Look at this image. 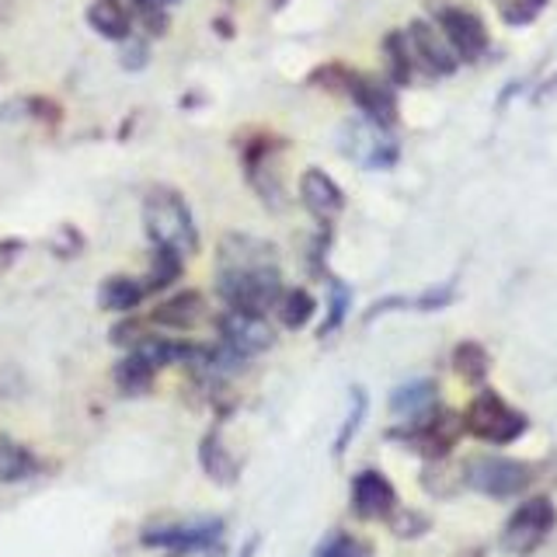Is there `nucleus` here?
<instances>
[{"label":"nucleus","instance_id":"f257e3e1","mask_svg":"<svg viewBox=\"0 0 557 557\" xmlns=\"http://www.w3.org/2000/svg\"><path fill=\"white\" fill-rule=\"evenodd\" d=\"M144 226L147 237L153 240V248H164L174 255H196L199 251V231L191 220V209L178 188L157 185L147 191L144 199Z\"/></svg>","mask_w":557,"mask_h":557},{"label":"nucleus","instance_id":"f03ea898","mask_svg":"<svg viewBox=\"0 0 557 557\" xmlns=\"http://www.w3.org/2000/svg\"><path fill=\"white\" fill-rule=\"evenodd\" d=\"M283 275L275 265H248V269H216V293L231 310L269 313L283 296Z\"/></svg>","mask_w":557,"mask_h":557},{"label":"nucleus","instance_id":"7ed1b4c3","mask_svg":"<svg viewBox=\"0 0 557 557\" xmlns=\"http://www.w3.org/2000/svg\"><path fill=\"white\" fill-rule=\"evenodd\" d=\"M460 422H463V432H470L474 440L492 443V446H509V443L522 440L530 429L527 414L512 408L498 391H487V387H481L474 397H470Z\"/></svg>","mask_w":557,"mask_h":557},{"label":"nucleus","instance_id":"20e7f679","mask_svg":"<svg viewBox=\"0 0 557 557\" xmlns=\"http://www.w3.org/2000/svg\"><path fill=\"white\" fill-rule=\"evenodd\" d=\"M425 4H429V14L435 17V28L443 32L449 49L457 52V60L478 63L487 52V46H492V35H487L481 14L457 4V0H425Z\"/></svg>","mask_w":557,"mask_h":557},{"label":"nucleus","instance_id":"39448f33","mask_svg":"<svg viewBox=\"0 0 557 557\" xmlns=\"http://www.w3.org/2000/svg\"><path fill=\"white\" fill-rule=\"evenodd\" d=\"M557 527V509L547 495L527 498L519 509L509 516V522L502 527V550L512 557H527L533 554Z\"/></svg>","mask_w":557,"mask_h":557},{"label":"nucleus","instance_id":"423d86ee","mask_svg":"<svg viewBox=\"0 0 557 557\" xmlns=\"http://www.w3.org/2000/svg\"><path fill=\"white\" fill-rule=\"evenodd\" d=\"M460 432H463L460 414L432 408L429 414L414 418V422H405V429H394L387 435H391V440H400L405 446H411L414 453H422V457H429V460H440L453 446H457Z\"/></svg>","mask_w":557,"mask_h":557},{"label":"nucleus","instance_id":"0eeeda50","mask_svg":"<svg viewBox=\"0 0 557 557\" xmlns=\"http://www.w3.org/2000/svg\"><path fill=\"white\" fill-rule=\"evenodd\" d=\"M467 484L487 498H516L533 484V467L512 457H474L467 463Z\"/></svg>","mask_w":557,"mask_h":557},{"label":"nucleus","instance_id":"6e6552de","mask_svg":"<svg viewBox=\"0 0 557 557\" xmlns=\"http://www.w3.org/2000/svg\"><path fill=\"white\" fill-rule=\"evenodd\" d=\"M223 540V519H191V522H168V527H150L139 536L144 547L174 550V554H209Z\"/></svg>","mask_w":557,"mask_h":557},{"label":"nucleus","instance_id":"1a4fd4ad","mask_svg":"<svg viewBox=\"0 0 557 557\" xmlns=\"http://www.w3.org/2000/svg\"><path fill=\"white\" fill-rule=\"evenodd\" d=\"M216 327H220V342L226 348H234V352L244 359H251L258 352H269V348L275 345V331L265 321V313H244V310L226 307L220 313Z\"/></svg>","mask_w":557,"mask_h":557},{"label":"nucleus","instance_id":"9d476101","mask_svg":"<svg viewBox=\"0 0 557 557\" xmlns=\"http://www.w3.org/2000/svg\"><path fill=\"white\" fill-rule=\"evenodd\" d=\"M408 35V42H411V57H414V66H418V74H425V77H449V74H457V52L449 49V42L443 39V32L435 28L432 22H411L405 28Z\"/></svg>","mask_w":557,"mask_h":557},{"label":"nucleus","instance_id":"9b49d317","mask_svg":"<svg viewBox=\"0 0 557 557\" xmlns=\"http://www.w3.org/2000/svg\"><path fill=\"white\" fill-rule=\"evenodd\" d=\"M348 98L356 101V109L366 115V122L383 133H391L397 126V95H394V84L391 81H380L373 74H352V84H348Z\"/></svg>","mask_w":557,"mask_h":557},{"label":"nucleus","instance_id":"f8f14e48","mask_svg":"<svg viewBox=\"0 0 557 557\" xmlns=\"http://www.w3.org/2000/svg\"><path fill=\"white\" fill-rule=\"evenodd\" d=\"M348 502H352V512L359 519H391L397 512V492L383 470H359L352 478Z\"/></svg>","mask_w":557,"mask_h":557},{"label":"nucleus","instance_id":"ddd939ff","mask_svg":"<svg viewBox=\"0 0 557 557\" xmlns=\"http://www.w3.org/2000/svg\"><path fill=\"white\" fill-rule=\"evenodd\" d=\"M300 199L313 216L331 223L345 209V191L324 168H307L300 178Z\"/></svg>","mask_w":557,"mask_h":557},{"label":"nucleus","instance_id":"4468645a","mask_svg":"<svg viewBox=\"0 0 557 557\" xmlns=\"http://www.w3.org/2000/svg\"><path fill=\"white\" fill-rule=\"evenodd\" d=\"M206 318V296L196 289H182L168 296L164 304H157L150 313L153 327H168V331H191Z\"/></svg>","mask_w":557,"mask_h":557},{"label":"nucleus","instance_id":"2eb2a0df","mask_svg":"<svg viewBox=\"0 0 557 557\" xmlns=\"http://www.w3.org/2000/svg\"><path fill=\"white\" fill-rule=\"evenodd\" d=\"M453 300H457V286H453V283L429 286L425 293H418V296H383V300H376V304L370 307V313H366V321H376L380 313H387V310H418V313H432V310L449 307Z\"/></svg>","mask_w":557,"mask_h":557},{"label":"nucleus","instance_id":"dca6fc26","mask_svg":"<svg viewBox=\"0 0 557 557\" xmlns=\"http://www.w3.org/2000/svg\"><path fill=\"white\" fill-rule=\"evenodd\" d=\"M199 463L206 470V478L209 481H216V484H237V474H240V467L237 460L231 457V449H226L223 443V432L220 429H209L202 440H199Z\"/></svg>","mask_w":557,"mask_h":557},{"label":"nucleus","instance_id":"f3484780","mask_svg":"<svg viewBox=\"0 0 557 557\" xmlns=\"http://www.w3.org/2000/svg\"><path fill=\"white\" fill-rule=\"evenodd\" d=\"M87 25H91L98 35L112 42H126L133 32V8L122 4V0H95L87 8Z\"/></svg>","mask_w":557,"mask_h":557},{"label":"nucleus","instance_id":"a211bd4d","mask_svg":"<svg viewBox=\"0 0 557 557\" xmlns=\"http://www.w3.org/2000/svg\"><path fill=\"white\" fill-rule=\"evenodd\" d=\"M435 397H440L435 380H408L391 394V411L397 418H405V422H414V418H422L435 408Z\"/></svg>","mask_w":557,"mask_h":557},{"label":"nucleus","instance_id":"6ab92c4d","mask_svg":"<svg viewBox=\"0 0 557 557\" xmlns=\"http://www.w3.org/2000/svg\"><path fill=\"white\" fill-rule=\"evenodd\" d=\"M144 296H147L144 278H133V275H109L101 283V289H98L101 307L112 310V313H129V310H136L139 304H144Z\"/></svg>","mask_w":557,"mask_h":557},{"label":"nucleus","instance_id":"aec40b11","mask_svg":"<svg viewBox=\"0 0 557 557\" xmlns=\"http://www.w3.org/2000/svg\"><path fill=\"white\" fill-rule=\"evenodd\" d=\"M383 60H387V74L394 87H408L414 84V57H411V42L405 32H387L383 35Z\"/></svg>","mask_w":557,"mask_h":557},{"label":"nucleus","instance_id":"412c9836","mask_svg":"<svg viewBox=\"0 0 557 557\" xmlns=\"http://www.w3.org/2000/svg\"><path fill=\"white\" fill-rule=\"evenodd\" d=\"M32 474H39V457L17 440L0 435V481L17 484V481H28Z\"/></svg>","mask_w":557,"mask_h":557},{"label":"nucleus","instance_id":"4be33fe9","mask_svg":"<svg viewBox=\"0 0 557 557\" xmlns=\"http://www.w3.org/2000/svg\"><path fill=\"white\" fill-rule=\"evenodd\" d=\"M453 370H457L460 380L467 383H484L487 370H492V356H487V348L481 342H460L453 348Z\"/></svg>","mask_w":557,"mask_h":557},{"label":"nucleus","instance_id":"5701e85b","mask_svg":"<svg viewBox=\"0 0 557 557\" xmlns=\"http://www.w3.org/2000/svg\"><path fill=\"white\" fill-rule=\"evenodd\" d=\"M153 376H157V366L147 362L144 356L136 352V348H129V356L115 366V383H119L122 394H144V391H150Z\"/></svg>","mask_w":557,"mask_h":557},{"label":"nucleus","instance_id":"b1692460","mask_svg":"<svg viewBox=\"0 0 557 557\" xmlns=\"http://www.w3.org/2000/svg\"><path fill=\"white\" fill-rule=\"evenodd\" d=\"M278 321H283L289 331H300L310 324V318L318 313V304H313V296L300 286H293V289H283V296H278Z\"/></svg>","mask_w":557,"mask_h":557},{"label":"nucleus","instance_id":"393cba45","mask_svg":"<svg viewBox=\"0 0 557 557\" xmlns=\"http://www.w3.org/2000/svg\"><path fill=\"white\" fill-rule=\"evenodd\" d=\"M366 411H370V397H366L362 387H352V391H348V414H345V422H342V429L335 435V457H345V449L352 446L356 432L366 422Z\"/></svg>","mask_w":557,"mask_h":557},{"label":"nucleus","instance_id":"a878e982","mask_svg":"<svg viewBox=\"0 0 557 557\" xmlns=\"http://www.w3.org/2000/svg\"><path fill=\"white\" fill-rule=\"evenodd\" d=\"M182 255H174V251H164V248H153V261H150V272L144 278V286L147 293H157V289H168L174 286V278L182 275Z\"/></svg>","mask_w":557,"mask_h":557},{"label":"nucleus","instance_id":"bb28decb","mask_svg":"<svg viewBox=\"0 0 557 557\" xmlns=\"http://www.w3.org/2000/svg\"><path fill=\"white\" fill-rule=\"evenodd\" d=\"M313 557H373V547L366 544V540L352 536V533H345V530H335V533H327L318 550H313Z\"/></svg>","mask_w":557,"mask_h":557},{"label":"nucleus","instance_id":"cd10ccee","mask_svg":"<svg viewBox=\"0 0 557 557\" xmlns=\"http://www.w3.org/2000/svg\"><path fill=\"white\" fill-rule=\"evenodd\" d=\"M348 307H352V289H348L345 283H338V278H331V300H327V318L324 324L318 327L321 338H331L335 331L345 324L348 318Z\"/></svg>","mask_w":557,"mask_h":557},{"label":"nucleus","instance_id":"c85d7f7f","mask_svg":"<svg viewBox=\"0 0 557 557\" xmlns=\"http://www.w3.org/2000/svg\"><path fill=\"white\" fill-rule=\"evenodd\" d=\"M498 17L505 25H512V28H522V25H533L540 14H544L547 8V0H492Z\"/></svg>","mask_w":557,"mask_h":557},{"label":"nucleus","instance_id":"c756f323","mask_svg":"<svg viewBox=\"0 0 557 557\" xmlns=\"http://www.w3.org/2000/svg\"><path fill=\"white\" fill-rule=\"evenodd\" d=\"M352 74H356V70L348 63H324L307 77V84L321 87V91H327V95H345L348 84H352Z\"/></svg>","mask_w":557,"mask_h":557},{"label":"nucleus","instance_id":"7c9ffc66","mask_svg":"<svg viewBox=\"0 0 557 557\" xmlns=\"http://www.w3.org/2000/svg\"><path fill=\"white\" fill-rule=\"evenodd\" d=\"M255 554H258V536H251L248 544H244V547L237 550V557H255Z\"/></svg>","mask_w":557,"mask_h":557},{"label":"nucleus","instance_id":"2f4dec72","mask_svg":"<svg viewBox=\"0 0 557 557\" xmlns=\"http://www.w3.org/2000/svg\"><path fill=\"white\" fill-rule=\"evenodd\" d=\"M11 11H14V0H0V22H4Z\"/></svg>","mask_w":557,"mask_h":557},{"label":"nucleus","instance_id":"473e14b6","mask_svg":"<svg viewBox=\"0 0 557 557\" xmlns=\"http://www.w3.org/2000/svg\"><path fill=\"white\" fill-rule=\"evenodd\" d=\"M161 4H164V8H168V4H178V0H161Z\"/></svg>","mask_w":557,"mask_h":557},{"label":"nucleus","instance_id":"72a5a7b5","mask_svg":"<svg viewBox=\"0 0 557 557\" xmlns=\"http://www.w3.org/2000/svg\"><path fill=\"white\" fill-rule=\"evenodd\" d=\"M272 4H275V8H283V4H286V0H272Z\"/></svg>","mask_w":557,"mask_h":557},{"label":"nucleus","instance_id":"f704fd0d","mask_svg":"<svg viewBox=\"0 0 557 557\" xmlns=\"http://www.w3.org/2000/svg\"><path fill=\"white\" fill-rule=\"evenodd\" d=\"M122 4H129V8H133V0H122Z\"/></svg>","mask_w":557,"mask_h":557}]
</instances>
